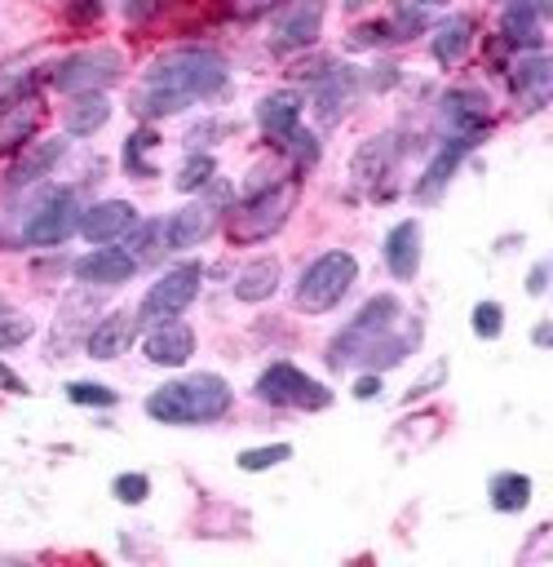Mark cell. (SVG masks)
<instances>
[{
	"instance_id": "12",
	"label": "cell",
	"mask_w": 553,
	"mask_h": 567,
	"mask_svg": "<svg viewBox=\"0 0 553 567\" xmlns=\"http://www.w3.org/2000/svg\"><path fill=\"white\" fill-rule=\"evenodd\" d=\"M71 275H75L80 284H88V288H119V284H128V279L137 275V257H133L128 248H111V244H102V248L75 257Z\"/></svg>"
},
{
	"instance_id": "25",
	"label": "cell",
	"mask_w": 553,
	"mask_h": 567,
	"mask_svg": "<svg viewBox=\"0 0 553 567\" xmlns=\"http://www.w3.org/2000/svg\"><path fill=\"white\" fill-rule=\"evenodd\" d=\"M544 13H549L544 0H540V4H535V0H509V4H504V35L518 40V44H531V49H535Z\"/></svg>"
},
{
	"instance_id": "30",
	"label": "cell",
	"mask_w": 553,
	"mask_h": 567,
	"mask_svg": "<svg viewBox=\"0 0 553 567\" xmlns=\"http://www.w3.org/2000/svg\"><path fill=\"white\" fill-rule=\"evenodd\" d=\"M434 9H447V0H394V31H398V40H411V31H420Z\"/></svg>"
},
{
	"instance_id": "6",
	"label": "cell",
	"mask_w": 553,
	"mask_h": 567,
	"mask_svg": "<svg viewBox=\"0 0 553 567\" xmlns=\"http://www.w3.org/2000/svg\"><path fill=\"white\" fill-rule=\"evenodd\" d=\"M124 71H128V58H124V49H115V44H88V49H75V53H66L58 66H53V89H62V93H102V89H111L115 80H124Z\"/></svg>"
},
{
	"instance_id": "22",
	"label": "cell",
	"mask_w": 553,
	"mask_h": 567,
	"mask_svg": "<svg viewBox=\"0 0 553 567\" xmlns=\"http://www.w3.org/2000/svg\"><path fill=\"white\" fill-rule=\"evenodd\" d=\"M279 284H283V266L274 257H252L234 275V297L248 301V306H261V301H270L279 292Z\"/></svg>"
},
{
	"instance_id": "20",
	"label": "cell",
	"mask_w": 553,
	"mask_h": 567,
	"mask_svg": "<svg viewBox=\"0 0 553 567\" xmlns=\"http://www.w3.org/2000/svg\"><path fill=\"white\" fill-rule=\"evenodd\" d=\"M301 106H305V102H301L296 89H274V93H265V97L257 102L252 115H257V128L279 142L283 133H292V128L301 124Z\"/></svg>"
},
{
	"instance_id": "44",
	"label": "cell",
	"mask_w": 553,
	"mask_h": 567,
	"mask_svg": "<svg viewBox=\"0 0 553 567\" xmlns=\"http://www.w3.org/2000/svg\"><path fill=\"white\" fill-rule=\"evenodd\" d=\"M142 13L150 18V13H155V0H124V18H133V22H137Z\"/></svg>"
},
{
	"instance_id": "19",
	"label": "cell",
	"mask_w": 553,
	"mask_h": 567,
	"mask_svg": "<svg viewBox=\"0 0 553 567\" xmlns=\"http://www.w3.org/2000/svg\"><path fill=\"white\" fill-rule=\"evenodd\" d=\"M385 266L398 284H411L416 270H420V221H398L389 235H385Z\"/></svg>"
},
{
	"instance_id": "28",
	"label": "cell",
	"mask_w": 553,
	"mask_h": 567,
	"mask_svg": "<svg viewBox=\"0 0 553 567\" xmlns=\"http://www.w3.org/2000/svg\"><path fill=\"white\" fill-rule=\"evenodd\" d=\"M416 341H420V328H416V323H407V328H403V337H394V328H389V332H385V337H380V341H376V346H372V350H367L358 363H367V368H389V363H403V359L416 350Z\"/></svg>"
},
{
	"instance_id": "10",
	"label": "cell",
	"mask_w": 553,
	"mask_h": 567,
	"mask_svg": "<svg viewBox=\"0 0 553 567\" xmlns=\"http://www.w3.org/2000/svg\"><path fill=\"white\" fill-rule=\"evenodd\" d=\"M319 35H323V0H288V13L279 18L270 49L301 53V49H314Z\"/></svg>"
},
{
	"instance_id": "1",
	"label": "cell",
	"mask_w": 553,
	"mask_h": 567,
	"mask_svg": "<svg viewBox=\"0 0 553 567\" xmlns=\"http://www.w3.org/2000/svg\"><path fill=\"white\" fill-rule=\"evenodd\" d=\"M226 89V58L212 49H168L146 66V80L137 89V111L150 120L177 115L199 97H212Z\"/></svg>"
},
{
	"instance_id": "38",
	"label": "cell",
	"mask_w": 553,
	"mask_h": 567,
	"mask_svg": "<svg viewBox=\"0 0 553 567\" xmlns=\"http://www.w3.org/2000/svg\"><path fill=\"white\" fill-rule=\"evenodd\" d=\"M473 332H478L482 341H491V337L504 332V310H500V301H478V306H473Z\"/></svg>"
},
{
	"instance_id": "29",
	"label": "cell",
	"mask_w": 553,
	"mask_h": 567,
	"mask_svg": "<svg viewBox=\"0 0 553 567\" xmlns=\"http://www.w3.org/2000/svg\"><path fill=\"white\" fill-rule=\"evenodd\" d=\"M526 501H531V478H526V474L504 470V474L491 478V509L518 514V509H526Z\"/></svg>"
},
{
	"instance_id": "42",
	"label": "cell",
	"mask_w": 553,
	"mask_h": 567,
	"mask_svg": "<svg viewBox=\"0 0 553 567\" xmlns=\"http://www.w3.org/2000/svg\"><path fill=\"white\" fill-rule=\"evenodd\" d=\"M442 377H447V363H438V368H434V377H420V381L407 390V399H420V394H429V390H434Z\"/></svg>"
},
{
	"instance_id": "27",
	"label": "cell",
	"mask_w": 553,
	"mask_h": 567,
	"mask_svg": "<svg viewBox=\"0 0 553 567\" xmlns=\"http://www.w3.org/2000/svg\"><path fill=\"white\" fill-rule=\"evenodd\" d=\"M62 155H66V142H62V137H53V142H44V146H31V151L9 168V186H22V182L44 177Z\"/></svg>"
},
{
	"instance_id": "32",
	"label": "cell",
	"mask_w": 553,
	"mask_h": 567,
	"mask_svg": "<svg viewBox=\"0 0 553 567\" xmlns=\"http://www.w3.org/2000/svg\"><path fill=\"white\" fill-rule=\"evenodd\" d=\"M279 461H292V443H265V447H243L234 456V465L243 474H261V470H274Z\"/></svg>"
},
{
	"instance_id": "34",
	"label": "cell",
	"mask_w": 553,
	"mask_h": 567,
	"mask_svg": "<svg viewBox=\"0 0 553 567\" xmlns=\"http://www.w3.org/2000/svg\"><path fill=\"white\" fill-rule=\"evenodd\" d=\"M31 332H35V319L0 301V350H13V346H22Z\"/></svg>"
},
{
	"instance_id": "41",
	"label": "cell",
	"mask_w": 553,
	"mask_h": 567,
	"mask_svg": "<svg viewBox=\"0 0 553 567\" xmlns=\"http://www.w3.org/2000/svg\"><path fill=\"white\" fill-rule=\"evenodd\" d=\"M526 292H531V297H544V292H549V261L531 266V275H526Z\"/></svg>"
},
{
	"instance_id": "16",
	"label": "cell",
	"mask_w": 553,
	"mask_h": 567,
	"mask_svg": "<svg viewBox=\"0 0 553 567\" xmlns=\"http://www.w3.org/2000/svg\"><path fill=\"white\" fill-rule=\"evenodd\" d=\"M473 49V18L469 13H447L434 31H429V53L442 71H456Z\"/></svg>"
},
{
	"instance_id": "13",
	"label": "cell",
	"mask_w": 553,
	"mask_h": 567,
	"mask_svg": "<svg viewBox=\"0 0 553 567\" xmlns=\"http://www.w3.org/2000/svg\"><path fill=\"white\" fill-rule=\"evenodd\" d=\"M438 120L451 128V133H482L487 120H491V97L473 84H456L438 97Z\"/></svg>"
},
{
	"instance_id": "35",
	"label": "cell",
	"mask_w": 553,
	"mask_h": 567,
	"mask_svg": "<svg viewBox=\"0 0 553 567\" xmlns=\"http://www.w3.org/2000/svg\"><path fill=\"white\" fill-rule=\"evenodd\" d=\"M389 40H398L394 18H389V22H358V27L345 35L349 49H376V44H389Z\"/></svg>"
},
{
	"instance_id": "47",
	"label": "cell",
	"mask_w": 553,
	"mask_h": 567,
	"mask_svg": "<svg viewBox=\"0 0 553 567\" xmlns=\"http://www.w3.org/2000/svg\"><path fill=\"white\" fill-rule=\"evenodd\" d=\"M367 4H372V0H345V9H349V13H354V9H367Z\"/></svg>"
},
{
	"instance_id": "24",
	"label": "cell",
	"mask_w": 553,
	"mask_h": 567,
	"mask_svg": "<svg viewBox=\"0 0 553 567\" xmlns=\"http://www.w3.org/2000/svg\"><path fill=\"white\" fill-rule=\"evenodd\" d=\"M106 120H111V102H106L102 93H75L71 106L62 111V124H66V133H75V137L97 133Z\"/></svg>"
},
{
	"instance_id": "14",
	"label": "cell",
	"mask_w": 553,
	"mask_h": 567,
	"mask_svg": "<svg viewBox=\"0 0 553 567\" xmlns=\"http://www.w3.org/2000/svg\"><path fill=\"white\" fill-rule=\"evenodd\" d=\"M137 221V208L128 199H97L88 208H80V221L75 230L88 239V244H115L119 235H128Z\"/></svg>"
},
{
	"instance_id": "31",
	"label": "cell",
	"mask_w": 553,
	"mask_h": 567,
	"mask_svg": "<svg viewBox=\"0 0 553 567\" xmlns=\"http://www.w3.org/2000/svg\"><path fill=\"white\" fill-rule=\"evenodd\" d=\"M159 146V137H155V128H133L128 133V142H124V168L133 173V177H150L155 173V164L150 159H142L146 151H155Z\"/></svg>"
},
{
	"instance_id": "11",
	"label": "cell",
	"mask_w": 553,
	"mask_h": 567,
	"mask_svg": "<svg viewBox=\"0 0 553 567\" xmlns=\"http://www.w3.org/2000/svg\"><path fill=\"white\" fill-rule=\"evenodd\" d=\"M478 146V133H451L434 155H429V164H425V173H420V182H416V199L420 204H434L442 190H447V182H451V173L465 164V155Z\"/></svg>"
},
{
	"instance_id": "23",
	"label": "cell",
	"mask_w": 553,
	"mask_h": 567,
	"mask_svg": "<svg viewBox=\"0 0 553 567\" xmlns=\"http://www.w3.org/2000/svg\"><path fill=\"white\" fill-rule=\"evenodd\" d=\"M128 341H133V315L111 310V315L97 319V328L88 332L84 350H88V359H102L106 363V359H119L128 350Z\"/></svg>"
},
{
	"instance_id": "18",
	"label": "cell",
	"mask_w": 553,
	"mask_h": 567,
	"mask_svg": "<svg viewBox=\"0 0 553 567\" xmlns=\"http://www.w3.org/2000/svg\"><path fill=\"white\" fill-rule=\"evenodd\" d=\"M398 155H403V137H398V133H380V137L363 142V146L354 151V182L376 186L380 177H389V173H394Z\"/></svg>"
},
{
	"instance_id": "36",
	"label": "cell",
	"mask_w": 553,
	"mask_h": 567,
	"mask_svg": "<svg viewBox=\"0 0 553 567\" xmlns=\"http://www.w3.org/2000/svg\"><path fill=\"white\" fill-rule=\"evenodd\" d=\"M66 399L71 403H84V408H111L119 394L111 385H102V381H71L66 385Z\"/></svg>"
},
{
	"instance_id": "21",
	"label": "cell",
	"mask_w": 553,
	"mask_h": 567,
	"mask_svg": "<svg viewBox=\"0 0 553 567\" xmlns=\"http://www.w3.org/2000/svg\"><path fill=\"white\" fill-rule=\"evenodd\" d=\"M212 226H217V213L208 204H181L164 221V239H168V248H195L212 235Z\"/></svg>"
},
{
	"instance_id": "4",
	"label": "cell",
	"mask_w": 553,
	"mask_h": 567,
	"mask_svg": "<svg viewBox=\"0 0 553 567\" xmlns=\"http://www.w3.org/2000/svg\"><path fill=\"white\" fill-rule=\"evenodd\" d=\"M296 195H301V182H296V177L274 182V186H265V190H252V195L226 217V235H230L234 244H261V239H270L274 230L288 226V217H292V208H296Z\"/></svg>"
},
{
	"instance_id": "3",
	"label": "cell",
	"mask_w": 553,
	"mask_h": 567,
	"mask_svg": "<svg viewBox=\"0 0 553 567\" xmlns=\"http://www.w3.org/2000/svg\"><path fill=\"white\" fill-rule=\"evenodd\" d=\"M354 284H358V257L345 252V248H327L301 270L296 288H292V301H296L301 315H323V310L341 306Z\"/></svg>"
},
{
	"instance_id": "5",
	"label": "cell",
	"mask_w": 553,
	"mask_h": 567,
	"mask_svg": "<svg viewBox=\"0 0 553 567\" xmlns=\"http://www.w3.org/2000/svg\"><path fill=\"white\" fill-rule=\"evenodd\" d=\"M398 315H403V306H398V297L394 292H376V297H367L363 301V310L327 341V368L332 372H345V368H354L394 323H398Z\"/></svg>"
},
{
	"instance_id": "7",
	"label": "cell",
	"mask_w": 553,
	"mask_h": 567,
	"mask_svg": "<svg viewBox=\"0 0 553 567\" xmlns=\"http://www.w3.org/2000/svg\"><path fill=\"white\" fill-rule=\"evenodd\" d=\"M252 394H257L261 403H270V408H301V412H319V408L332 403V390H327L323 381L305 377L296 363H283V359L270 363V368L257 377Z\"/></svg>"
},
{
	"instance_id": "8",
	"label": "cell",
	"mask_w": 553,
	"mask_h": 567,
	"mask_svg": "<svg viewBox=\"0 0 553 567\" xmlns=\"http://www.w3.org/2000/svg\"><path fill=\"white\" fill-rule=\"evenodd\" d=\"M75 221H80L75 190L71 186H49L40 195V204L27 213V221H22V239L31 248H53V244H62V239L75 235Z\"/></svg>"
},
{
	"instance_id": "45",
	"label": "cell",
	"mask_w": 553,
	"mask_h": 567,
	"mask_svg": "<svg viewBox=\"0 0 553 567\" xmlns=\"http://www.w3.org/2000/svg\"><path fill=\"white\" fill-rule=\"evenodd\" d=\"M549 337H553V328H549V323H540V328L531 332V341H535V346H549Z\"/></svg>"
},
{
	"instance_id": "40",
	"label": "cell",
	"mask_w": 553,
	"mask_h": 567,
	"mask_svg": "<svg viewBox=\"0 0 553 567\" xmlns=\"http://www.w3.org/2000/svg\"><path fill=\"white\" fill-rule=\"evenodd\" d=\"M159 230H164V221H146V226H142V230L133 235V257H137V261H142V257H155V252H159V248H150Z\"/></svg>"
},
{
	"instance_id": "37",
	"label": "cell",
	"mask_w": 553,
	"mask_h": 567,
	"mask_svg": "<svg viewBox=\"0 0 553 567\" xmlns=\"http://www.w3.org/2000/svg\"><path fill=\"white\" fill-rule=\"evenodd\" d=\"M111 492H115L124 505H142V501L150 496V478H146V474H137V470H124V474H115Z\"/></svg>"
},
{
	"instance_id": "33",
	"label": "cell",
	"mask_w": 553,
	"mask_h": 567,
	"mask_svg": "<svg viewBox=\"0 0 553 567\" xmlns=\"http://www.w3.org/2000/svg\"><path fill=\"white\" fill-rule=\"evenodd\" d=\"M212 177H217V159L199 151V155H190V159L177 168V177H173V182H177V190H204Z\"/></svg>"
},
{
	"instance_id": "46",
	"label": "cell",
	"mask_w": 553,
	"mask_h": 567,
	"mask_svg": "<svg viewBox=\"0 0 553 567\" xmlns=\"http://www.w3.org/2000/svg\"><path fill=\"white\" fill-rule=\"evenodd\" d=\"M0 381H4V385H13V390H22V381H18V377H13L4 363H0Z\"/></svg>"
},
{
	"instance_id": "43",
	"label": "cell",
	"mask_w": 553,
	"mask_h": 567,
	"mask_svg": "<svg viewBox=\"0 0 553 567\" xmlns=\"http://www.w3.org/2000/svg\"><path fill=\"white\" fill-rule=\"evenodd\" d=\"M376 394H380V377L376 372H367V377L354 381V399H376Z\"/></svg>"
},
{
	"instance_id": "15",
	"label": "cell",
	"mask_w": 553,
	"mask_h": 567,
	"mask_svg": "<svg viewBox=\"0 0 553 567\" xmlns=\"http://www.w3.org/2000/svg\"><path fill=\"white\" fill-rule=\"evenodd\" d=\"M142 354H146V363H155V368H181V363L195 354V328L181 323V319L150 323V332H146V341H142Z\"/></svg>"
},
{
	"instance_id": "17",
	"label": "cell",
	"mask_w": 553,
	"mask_h": 567,
	"mask_svg": "<svg viewBox=\"0 0 553 567\" xmlns=\"http://www.w3.org/2000/svg\"><path fill=\"white\" fill-rule=\"evenodd\" d=\"M40 120H44V102H40L35 93L9 97L4 111H0V155H4V151H22V146L35 137Z\"/></svg>"
},
{
	"instance_id": "39",
	"label": "cell",
	"mask_w": 553,
	"mask_h": 567,
	"mask_svg": "<svg viewBox=\"0 0 553 567\" xmlns=\"http://www.w3.org/2000/svg\"><path fill=\"white\" fill-rule=\"evenodd\" d=\"M279 4H288V0H230V13H234L239 22H252V18H265V13H274Z\"/></svg>"
},
{
	"instance_id": "26",
	"label": "cell",
	"mask_w": 553,
	"mask_h": 567,
	"mask_svg": "<svg viewBox=\"0 0 553 567\" xmlns=\"http://www.w3.org/2000/svg\"><path fill=\"white\" fill-rule=\"evenodd\" d=\"M513 89L522 93V97H535V102H544L549 97V53L540 49H531V53H522V62L513 66Z\"/></svg>"
},
{
	"instance_id": "9",
	"label": "cell",
	"mask_w": 553,
	"mask_h": 567,
	"mask_svg": "<svg viewBox=\"0 0 553 567\" xmlns=\"http://www.w3.org/2000/svg\"><path fill=\"white\" fill-rule=\"evenodd\" d=\"M199 279H204V270H199V261H177L173 270H164L150 288H146V297H142V306H137V315H142V323H164V319H177L195 297H199Z\"/></svg>"
},
{
	"instance_id": "2",
	"label": "cell",
	"mask_w": 553,
	"mask_h": 567,
	"mask_svg": "<svg viewBox=\"0 0 553 567\" xmlns=\"http://www.w3.org/2000/svg\"><path fill=\"white\" fill-rule=\"evenodd\" d=\"M230 403H234V390L226 377L190 372V377H173L155 385L146 394V416H155L159 425H204V421L226 416Z\"/></svg>"
}]
</instances>
